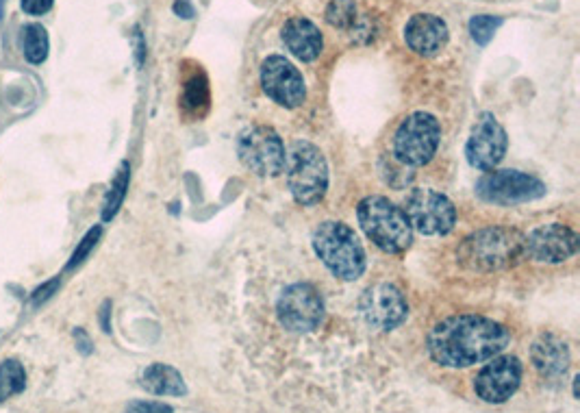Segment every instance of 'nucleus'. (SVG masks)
I'll return each instance as SVG.
<instances>
[{
	"mask_svg": "<svg viewBox=\"0 0 580 413\" xmlns=\"http://www.w3.org/2000/svg\"><path fill=\"white\" fill-rule=\"evenodd\" d=\"M511 342L504 324L474 314L437 322L428 333V355L444 368H470L498 357Z\"/></svg>",
	"mask_w": 580,
	"mask_h": 413,
	"instance_id": "nucleus-1",
	"label": "nucleus"
},
{
	"mask_svg": "<svg viewBox=\"0 0 580 413\" xmlns=\"http://www.w3.org/2000/svg\"><path fill=\"white\" fill-rule=\"evenodd\" d=\"M524 237L515 229L491 227L465 237L459 246V261L470 270L496 272L515 268L526 259Z\"/></svg>",
	"mask_w": 580,
	"mask_h": 413,
	"instance_id": "nucleus-2",
	"label": "nucleus"
},
{
	"mask_svg": "<svg viewBox=\"0 0 580 413\" xmlns=\"http://www.w3.org/2000/svg\"><path fill=\"white\" fill-rule=\"evenodd\" d=\"M313 250L322 264L342 281H357L365 272L363 244L348 224L326 220L313 231Z\"/></svg>",
	"mask_w": 580,
	"mask_h": 413,
	"instance_id": "nucleus-3",
	"label": "nucleus"
},
{
	"mask_svg": "<svg viewBox=\"0 0 580 413\" xmlns=\"http://www.w3.org/2000/svg\"><path fill=\"white\" fill-rule=\"evenodd\" d=\"M363 233L389 255H402L413 242V229L405 211L385 196H368L357 207Z\"/></svg>",
	"mask_w": 580,
	"mask_h": 413,
	"instance_id": "nucleus-4",
	"label": "nucleus"
},
{
	"mask_svg": "<svg viewBox=\"0 0 580 413\" xmlns=\"http://www.w3.org/2000/svg\"><path fill=\"white\" fill-rule=\"evenodd\" d=\"M287 185L294 200L302 207H313L329 190V164L322 150L305 140L292 144L285 161Z\"/></svg>",
	"mask_w": 580,
	"mask_h": 413,
	"instance_id": "nucleus-5",
	"label": "nucleus"
},
{
	"mask_svg": "<svg viewBox=\"0 0 580 413\" xmlns=\"http://www.w3.org/2000/svg\"><path fill=\"white\" fill-rule=\"evenodd\" d=\"M439 120L426 111H415L400 122L394 135V157L407 168L426 166L439 148Z\"/></svg>",
	"mask_w": 580,
	"mask_h": 413,
	"instance_id": "nucleus-6",
	"label": "nucleus"
},
{
	"mask_svg": "<svg viewBox=\"0 0 580 413\" xmlns=\"http://www.w3.org/2000/svg\"><path fill=\"white\" fill-rule=\"evenodd\" d=\"M239 161L257 177H279L285 170L287 153L281 135L272 127H250L237 137Z\"/></svg>",
	"mask_w": 580,
	"mask_h": 413,
	"instance_id": "nucleus-7",
	"label": "nucleus"
},
{
	"mask_svg": "<svg viewBox=\"0 0 580 413\" xmlns=\"http://www.w3.org/2000/svg\"><path fill=\"white\" fill-rule=\"evenodd\" d=\"M324 300L309 283H294L283 290L276 303V316L287 331L311 333L324 322Z\"/></svg>",
	"mask_w": 580,
	"mask_h": 413,
	"instance_id": "nucleus-8",
	"label": "nucleus"
},
{
	"mask_svg": "<svg viewBox=\"0 0 580 413\" xmlns=\"http://www.w3.org/2000/svg\"><path fill=\"white\" fill-rule=\"evenodd\" d=\"M411 229L422 235H448L457 224V209L452 200L435 190H413L405 209Z\"/></svg>",
	"mask_w": 580,
	"mask_h": 413,
	"instance_id": "nucleus-9",
	"label": "nucleus"
},
{
	"mask_svg": "<svg viewBox=\"0 0 580 413\" xmlns=\"http://www.w3.org/2000/svg\"><path fill=\"white\" fill-rule=\"evenodd\" d=\"M476 194L487 203L496 205H513V203H528V200L541 198L546 194V185L533 174L520 170H494L487 172L478 181Z\"/></svg>",
	"mask_w": 580,
	"mask_h": 413,
	"instance_id": "nucleus-10",
	"label": "nucleus"
},
{
	"mask_svg": "<svg viewBox=\"0 0 580 413\" xmlns=\"http://www.w3.org/2000/svg\"><path fill=\"white\" fill-rule=\"evenodd\" d=\"M361 316L376 331H394L409 316L407 298L396 285L378 283L368 287L361 296Z\"/></svg>",
	"mask_w": 580,
	"mask_h": 413,
	"instance_id": "nucleus-11",
	"label": "nucleus"
},
{
	"mask_svg": "<svg viewBox=\"0 0 580 413\" xmlns=\"http://www.w3.org/2000/svg\"><path fill=\"white\" fill-rule=\"evenodd\" d=\"M507 146V131H504L496 116L481 114L474 122L468 144H465V157H468L472 168L491 172L500 166V161L507 155Z\"/></svg>",
	"mask_w": 580,
	"mask_h": 413,
	"instance_id": "nucleus-12",
	"label": "nucleus"
},
{
	"mask_svg": "<svg viewBox=\"0 0 580 413\" xmlns=\"http://www.w3.org/2000/svg\"><path fill=\"white\" fill-rule=\"evenodd\" d=\"M261 85L263 92H266L276 105H281L285 109H296L305 103L307 98V87L302 74L292 61L281 55H272L263 61Z\"/></svg>",
	"mask_w": 580,
	"mask_h": 413,
	"instance_id": "nucleus-13",
	"label": "nucleus"
},
{
	"mask_svg": "<svg viewBox=\"0 0 580 413\" xmlns=\"http://www.w3.org/2000/svg\"><path fill=\"white\" fill-rule=\"evenodd\" d=\"M522 361L518 357L504 355L494 357L489 364L476 374L474 379V392L476 396L485 400L489 405H500L518 392L522 383Z\"/></svg>",
	"mask_w": 580,
	"mask_h": 413,
	"instance_id": "nucleus-14",
	"label": "nucleus"
},
{
	"mask_svg": "<svg viewBox=\"0 0 580 413\" xmlns=\"http://www.w3.org/2000/svg\"><path fill=\"white\" fill-rule=\"evenodd\" d=\"M578 242L576 231L565 224H544L524 237L526 259L539 261V264H561V261L576 255Z\"/></svg>",
	"mask_w": 580,
	"mask_h": 413,
	"instance_id": "nucleus-15",
	"label": "nucleus"
},
{
	"mask_svg": "<svg viewBox=\"0 0 580 413\" xmlns=\"http://www.w3.org/2000/svg\"><path fill=\"white\" fill-rule=\"evenodd\" d=\"M407 46L422 57H435L448 44L446 22L433 14H415L405 27Z\"/></svg>",
	"mask_w": 580,
	"mask_h": 413,
	"instance_id": "nucleus-16",
	"label": "nucleus"
},
{
	"mask_svg": "<svg viewBox=\"0 0 580 413\" xmlns=\"http://www.w3.org/2000/svg\"><path fill=\"white\" fill-rule=\"evenodd\" d=\"M281 37L289 53L300 61H313L322 53V33L307 18H289L281 31Z\"/></svg>",
	"mask_w": 580,
	"mask_h": 413,
	"instance_id": "nucleus-17",
	"label": "nucleus"
},
{
	"mask_svg": "<svg viewBox=\"0 0 580 413\" xmlns=\"http://www.w3.org/2000/svg\"><path fill=\"white\" fill-rule=\"evenodd\" d=\"M533 366L544 379H561L570 368V348L554 335H541L531 350Z\"/></svg>",
	"mask_w": 580,
	"mask_h": 413,
	"instance_id": "nucleus-18",
	"label": "nucleus"
},
{
	"mask_svg": "<svg viewBox=\"0 0 580 413\" xmlns=\"http://www.w3.org/2000/svg\"><path fill=\"white\" fill-rule=\"evenodd\" d=\"M140 385L153 396H185L187 385L183 374L168 364H153L142 372Z\"/></svg>",
	"mask_w": 580,
	"mask_h": 413,
	"instance_id": "nucleus-19",
	"label": "nucleus"
},
{
	"mask_svg": "<svg viewBox=\"0 0 580 413\" xmlns=\"http://www.w3.org/2000/svg\"><path fill=\"white\" fill-rule=\"evenodd\" d=\"M129 181H131V168L126 161H122L116 177H113L109 190L105 194V203H103V220L109 222L116 218V214L120 211L124 198H126V190H129Z\"/></svg>",
	"mask_w": 580,
	"mask_h": 413,
	"instance_id": "nucleus-20",
	"label": "nucleus"
},
{
	"mask_svg": "<svg viewBox=\"0 0 580 413\" xmlns=\"http://www.w3.org/2000/svg\"><path fill=\"white\" fill-rule=\"evenodd\" d=\"M181 103H183V109L189 111V114H194L198 118L205 116V111L209 109V87H207L205 74L200 70L185 83Z\"/></svg>",
	"mask_w": 580,
	"mask_h": 413,
	"instance_id": "nucleus-21",
	"label": "nucleus"
},
{
	"mask_svg": "<svg viewBox=\"0 0 580 413\" xmlns=\"http://www.w3.org/2000/svg\"><path fill=\"white\" fill-rule=\"evenodd\" d=\"M22 50L29 64L40 66L48 57V33L42 24H27L22 29Z\"/></svg>",
	"mask_w": 580,
	"mask_h": 413,
	"instance_id": "nucleus-22",
	"label": "nucleus"
},
{
	"mask_svg": "<svg viewBox=\"0 0 580 413\" xmlns=\"http://www.w3.org/2000/svg\"><path fill=\"white\" fill-rule=\"evenodd\" d=\"M27 387V372L18 359H7L0 364V403L18 396Z\"/></svg>",
	"mask_w": 580,
	"mask_h": 413,
	"instance_id": "nucleus-23",
	"label": "nucleus"
},
{
	"mask_svg": "<svg viewBox=\"0 0 580 413\" xmlns=\"http://www.w3.org/2000/svg\"><path fill=\"white\" fill-rule=\"evenodd\" d=\"M357 5L355 0H331L326 7V22L337 29H348L355 24Z\"/></svg>",
	"mask_w": 580,
	"mask_h": 413,
	"instance_id": "nucleus-24",
	"label": "nucleus"
},
{
	"mask_svg": "<svg viewBox=\"0 0 580 413\" xmlns=\"http://www.w3.org/2000/svg\"><path fill=\"white\" fill-rule=\"evenodd\" d=\"M502 27V18L498 16H474L470 20V33L474 37V42L476 44H489L491 37H494V33Z\"/></svg>",
	"mask_w": 580,
	"mask_h": 413,
	"instance_id": "nucleus-25",
	"label": "nucleus"
},
{
	"mask_svg": "<svg viewBox=\"0 0 580 413\" xmlns=\"http://www.w3.org/2000/svg\"><path fill=\"white\" fill-rule=\"evenodd\" d=\"M100 235H103V227H100V224H96L94 229L87 231V235L83 237L81 244L77 246V250H74V253H72V257H70V261H68L66 270H74L77 266H81L87 257H90V253L94 250V246H96L98 240H100Z\"/></svg>",
	"mask_w": 580,
	"mask_h": 413,
	"instance_id": "nucleus-26",
	"label": "nucleus"
},
{
	"mask_svg": "<svg viewBox=\"0 0 580 413\" xmlns=\"http://www.w3.org/2000/svg\"><path fill=\"white\" fill-rule=\"evenodd\" d=\"M124 413H174V409L166 403H157V400H135V403H129Z\"/></svg>",
	"mask_w": 580,
	"mask_h": 413,
	"instance_id": "nucleus-27",
	"label": "nucleus"
},
{
	"mask_svg": "<svg viewBox=\"0 0 580 413\" xmlns=\"http://www.w3.org/2000/svg\"><path fill=\"white\" fill-rule=\"evenodd\" d=\"M57 290H59V279L46 281L44 285L37 287V290L31 294V305H33V307H40V305H44L46 300H48L50 296H53Z\"/></svg>",
	"mask_w": 580,
	"mask_h": 413,
	"instance_id": "nucleus-28",
	"label": "nucleus"
},
{
	"mask_svg": "<svg viewBox=\"0 0 580 413\" xmlns=\"http://www.w3.org/2000/svg\"><path fill=\"white\" fill-rule=\"evenodd\" d=\"M53 5L55 0H22V11H27L29 16H44Z\"/></svg>",
	"mask_w": 580,
	"mask_h": 413,
	"instance_id": "nucleus-29",
	"label": "nucleus"
},
{
	"mask_svg": "<svg viewBox=\"0 0 580 413\" xmlns=\"http://www.w3.org/2000/svg\"><path fill=\"white\" fill-rule=\"evenodd\" d=\"M74 342H77V348H79V353L81 355H92V340H90V335H87L83 329H74Z\"/></svg>",
	"mask_w": 580,
	"mask_h": 413,
	"instance_id": "nucleus-30",
	"label": "nucleus"
},
{
	"mask_svg": "<svg viewBox=\"0 0 580 413\" xmlns=\"http://www.w3.org/2000/svg\"><path fill=\"white\" fill-rule=\"evenodd\" d=\"M174 14H179L181 18H192L194 16V7H192V3H189V0H176Z\"/></svg>",
	"mask_w": 580,
	"mask_h": 413,
	"instance_id": "nucleus-31",
	"label": "nucleus"
},
{
	"mask_svg": "<svg viewBox=\"0 0 580 413\" xmlns=\"http://www.w3.org/2000/svg\"><path fill=\"white\" fill-rule=\"evenodd\" d=\"M109 316H111V303L107 300V303L100 307V324H103V331L105 333H111V322H109Z\"/></svg>",
	"mask_w": 580,
	"mask_h": 413,
	"instance_id": "nucleus-32",
	"label": "nucleus"
},
{
	"mask_svg": "<svg viewBox=\"0 0 580 413\" xmlns=\"http://www.w3.org/2000/svg\"><path fill=\"white\" fill-rule=\"evenodd\" d=\"M3 5H5V0H0V18H3Z\"/></svg>",
	"mask_w": 580,
	"mask_h": 413,
	"instance_id": "nucleus-33",
	"label": "nucleus"
}]
</instances>
